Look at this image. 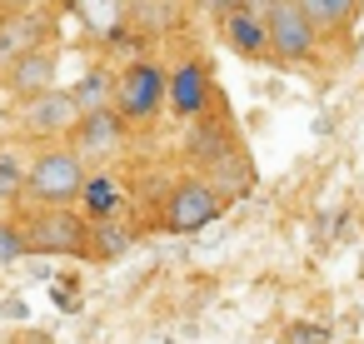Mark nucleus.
Returning a JSON list of instances; mask_svg holds the SVG:
<instances>
[{
  "label": "nucleus",
  "mask_w": 364,
  "mask_h": 344,
  "mask_svg": "<svg viewBox=\"0 0 364 344\" xmlns=\"http://www.w3.org/2000/svg\"><path fill=\"white\" fill-rule=\"evenodd\" d=\"M225 36H230V45H235V50H245V55H259V50H269V31H264V21H259L250 6H235V11H230V21H225Z\"/></svg>",
  "instance_id": "10"
},
{
  "label": "nucleus",
  "mask_w": 364,
  "mask_h": 344,
  "mask_svg": "<svg viewBox=\"0 0 364 344\" xmlns=\"http://www.w3.org/2000/svg\"><path fill=\"white\" fill-rule=\"evenodd\" d=\"M264 31H269V50L284 55V60H304L314 50V21L294 0H274L269 16H264Z\"/></svg>",
  "instance_id": "4"
},
{
  "label": "nucleus",
  "mask_w": 364,
  "mask_h": 344,
  "mask_svg": "<svg viewBox=\"0 0 364 344\" xmlns=\"http://www.w3.org/2000/svg\"><path fill=\"white\" fill-rule=\"evenodd\" d=\"M41 21L36 16H26V11H11L6 21H0V65L6 60H16L21 50H31V45H41Z\"/></svg>",
  "instance_id": "9"
},
{
  "label": "nucleus",
  "mask_w": 364,
  "mask_h": 344,
  "mask_svg": "<svg viewBox=\"0 0 364 344\" xmlns=\"http://www.w3.org/2000/svg\"><path fill=\"white\" fill-rule=\"evenodd\" d=\"M26 249H36V254H90V225L75 220L65 205H46V215H36L26 225Z\"/></svg>",
  "instance_id": "2"
},
{
  "label": "nucleus",
  "mask_w": 364,
  "mask_h": 344,
  "mask_svg": "<svg viewBox=\"0 0 364 344\" xmlns=\"http://www.w3.org/2000/svg\"><path fill=\"white\" fill-rule=\"evenodd\" d=\"M6 85H11L21 100L36 95V90H50V85H55V55H50L46 45L21 50L16 60H6Z\"/></svg>",
  "instance_id": "7"
},
{
  "label": "nucleus",
  "mask_w": 364,
  "mask_h": 344,
  "mask_svg": "<svg viewBox=\"0 0 364 344\" xmlns=\"http://www.w3.org/2000/svg\"><path fill=\"white\" fill-rule=\"evenodd\" d=\"M26 190V165L16 150H0V200H16Z\"/></svg>",
  "instance_id": "14"
},
{
  "label": "nucleus",
  "mask_w": 364,
  "mask_h": 344,
  "mask_svg": "<svg viewBox=\"0 0 364 344\" xmlns=\"http://www.w3.org/2000/svg\"><path fill=\"white\" fill-rule=\"evenodd\" d=\"M165 95L175 100V115H200L205 110V70L200 65H180L175 80L165 85Z\"/></svg>",
  "instance_id": "11"
},
{
  "label": "nucleus",
  "mask_w": 364,
  "mask_h": 344,
  "mask_svg": "<svg viewBox=\"0 0 364 344\" xmlns=\"http://www.w3.org/2000/svg\"><path fill=\"white\" fill-rule=\"evenodd\" d=\"M359 60H364V45H359Z\"/></svg>",
  "instance_id": "21"
},
{
  "label": "nucleus",
  "mask_w": 364,
  "mask_h": 344,
  "mask_svg": "<svg viewBox=\"0 0 364 344\" xmlns=\"http://www.w3.org/2000/svg\"><path fill=\"white\" fill-rule=\"evenodd\" d=\"M21 254H26V235H21L16 225L0 220V264H16Z\"/></svg>",
  "instance_id": "16"
},
{
  "label": "nucleus",
  "mask_w": 364,
  "mask_h": 344,
  "mask_svg": "<svg viewBox=\"0 0 364 344\" xmlns=\"http://www.w3.org/2000/svg\"><path fill=\"white\" fill-rule=\"evenodd\" d=\"M215 215H220V195H215V185H205V180H185V185L175 190V200H170V230H175V235H195V230H205Z\"/></svg>",
  "instance_id": "6"
},
{
  "label": "nucleus",
  "mask_w": 364,
  "mask_h": 344,
  "mask_svg": "<svg viewBox=\"0 0 364 344\" xmlns=\"http://www.w3.org/2000/svg\"><path fill=\"white\" fill-rule=\"evenodd\" d=\"M284 344H329V329L324 324H289Z\"/></svg>",
  "instance_id": "18"
},
{
  "label": "nucleus",
  "mask_w": 364,
  "mask_h": 344,
  "mask_svg": "<svg viewBox=\"0 0 364 344\" xmlns=\"http://www.w3.org/2000/svg\"><path fill=\"white\" fill-rule=\"evenodd\" d=\"M70 95H75V105H80V110H95V105H105V95H110V75H105V70H90Z\"/></svg>",
  "instance_id": "15"
},
{
  "label": "nucleus",
  "mask_w": 364,
  "mask_h": 344,
  "mask_svg": "<svg viewBox=\"0 0 364 344\" xmlns=\"http://www.w3.org/2000/svg\"><path fill=\"white\" fill-rule=\"evenodd\" d=\"M80 120V105H75V95L70 90H36V95H26V110H21V125L31 130V135H41V140H50V135H65L70 125Z\"/></svg>",
  "instance_id": "5"
},
{
  "label": "nucleus",
  "mask_w": 364,
  "mask_h": 344,
  "mask_svg": "<svg viewBox=\"0 0 364 344\" xmlns=\"http://www.w3.org/2000/svg\"><path fill=\"white\" fill-rule=\"evenodd\" d=\"M0 6H6V11H31L36 0H0Z\"/></svg>",
  "instance_id": "20"
},
{
  "label": "nucleus",
  "mask_w": 364,
  "mask_h": 344,
  "mask_svg": "<svg viewBox=\"0 0 364 344\" xmlns=\"http://www.w3.org/2000/svg\"><path fill=\"white\" fill-rule=\"evenodd\" d=\"M210 11H235V6H245V0H205Z\"/></svg>",
  "instance_id": "19"
},
{
  "label": "nucleus",
  "mask_w": 364,
  "mask_h": 344,
  "mask_svg": "<svg viewBox=\"0 0 364 344\" xmlns=\"http://www.w3.org/2000/svg\"><path fill=\"white\" fill-rule=\"evenodd\" d=\"M75 130V150H85V155H115L120 150V115L115 110H105V105H95V110H80V120L70 125Z\"/></svg>",
  "instance_id": "8"
},
{
  "label": "nucleus",
  "mask_w": 364,
  "mask_h": 344,
  "mask_svg": "<svg viewBox=\"0 0 364 344\" xmlns=\"http://www.w3.org/2000/svg\"><path fill=\"white\" fill-rule=\"evenodd\" d=\"M165 100V75L160 65L150 60H135L120 80H115V105H120V120H150Z\"/></svg>",
  "instance_id": "3"
},
{
  "label": "nucleus",
  "mask_w": 364,
  "mask_h": 344,
  "mask_svg": "<svg viewBox=\"0 0 364 344\" xmlns=\"http://www.w3.org/2000/svg\"><path fill=\"white\" fill-rule=\"evenodd\" d=\"M95 235V249L100 254H120L125 244H130V235H120V225H100V230H90Z\"/></svg>",
  "instance_id": "17"
},
{
  "label": "nucleus",
  "mask_w": 364,
  "mask_h": 344,
  "mask_svg": "<svg viewBox=\"0 0 364 344\" xmlns=\"http://www.w3.org/2000/svg\"><path fill=\"white\" fill-rule=\"evenodd\" d=\"M80 200H85V215H90V220H110V215L120 210V185H115L110 175H95V180L80 185Z\"/></svg>",
  "instance_id": "12"
},
{
  "label": "nucleus",
  "mask_w": 364,
  "mask_h": 344,
  "mask_svg": "<svg viewBox=\"0 0 364 344\" xmlns=\"http://www.w3.org/2000/svg\"><path fill=\"white\" fill-rule=\"evenodd\" d=\"M85 185V165L75 150H41L36 165L26 170V195L41 205H75Z\"/></svg>",
  "instance_id": "1"
},
{
  "label": "nucleus",
  "mask_w": 364,
  "mask_h": 344,
  "mask_svg": "<svg viewBox=\"0 0 364 344\" xmlns=\"http://www.w3.org/2000/svg\"><path fill=\"white\" fill-rule=\"evenodd\" d=\"M294 6H299L314 26H344V21L354 16L359 0H294Z\"/></svg>",
  "instance_id": "13"
}]
</instances>
